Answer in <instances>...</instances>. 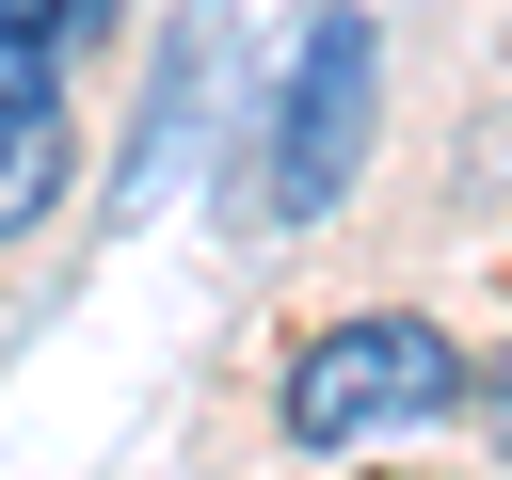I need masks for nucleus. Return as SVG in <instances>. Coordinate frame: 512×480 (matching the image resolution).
<instances>
[{"label": "nucleus", "instance_id": "1", "mask_svg": "<svg viewBox=\"0 0 512 480\" xmlns=\"http://www.w3.org/2000/svg\"><path fill=\"white\" fill-rule=\"evenodd\" d=\"M464 384H480V352H448L432 320L368 304V320H320V336L288 352L272 416H288V448H384V432H432V416H464Z\"/></svg>", "mask_w": 512, "mask_h": 480}, {"label": "nucleus", "instance_id": "2", "mask_svg": "<svg viewBox=\"0 0 512 480\" xmlns=\"http://www.w3.org/2000/svg\"><path fill=\"white\" fill-rule=\"evenodd\" d=\"M368 112H384V32L336 0V16L288 32V80H272V160H256L272 224H320V208L368 176Z\"/></svg>", "mask_w": 512, "mask_h": 480}, {"label": "nucleus", "instance_id": "3", "mask_svg": "<svg viewBox=\"0 0 512 480\" xmlns=\"http://www.w3.org/2000/svg\"><path fill=\"white\" fill-rule=\"evenodd\" d=\"M48 96H64V48H48V32H16V16H0V112H48Z\"/></svg>", "mask_w": 512, "mask_h": 480}, {"label": "nucleus", "instance_id": "4", "mask_svg": "<svg viewBox=\"0 0 512 480\" xmlns=\"http://www.w3.org/2000/svg\"><path fill=\"white\" fill-rule=\"evenodd\" d=\"M0 16H16V32H48V48H96V32H112V0H0Z\"/></svg>", "mask_w": 512, "mask_h": 480}, {"label": "nucleus", "instance_id": "5", "mask_svg": "<svg viewBox=\"0 0 512 480\" xmlns=\"http://www.w3.org/2000/svg\"><path fill=\"white\" fill-rule=\"evenodd\" d=\"M464 416L496 432V464H512V352H480V384H464Z\"/></svg>", "mask_w": 512, "mask_h": 480}]
</instances>
